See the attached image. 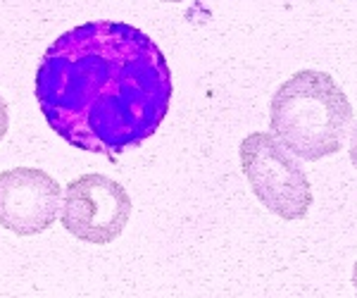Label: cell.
I'll list each match as a JSON object with an SVG mask.
<instances>
[{"label":"cell","mask_w":357,"mask_h":298,"mask_svg":"<svg viewBox=\"0 0 357 298\" xmlns=\"http://www.w3.org/2000/svg\"><path fill=\"white\" fill-rule=\"evenodd\" d=\"M160 45L126 22H86L57 36L36 70V100L69 146L117 158L146 143L172 105Z\"/></svg>","instance_id":"6da1fadb"},{"label":"cell","mask_w":357,"mask_h":298,"mask_svg":"<svg viewBox=\"0 0 357 298\" xmlns=\"http://www.w3.org/2000/svg\"><path fill=\"white\" fill-rule=\"evenodd\" d=\"M353 105L331 74L303 70L286 79L272 96V134L298 160H321L343 148Z\"/></svg>","instance_id":"7a4b0ae2"},{"label":"cell","mask_w":357,"mask_h":298,"mask_svg":"<svg viewBox=\"0 0 357 298\" xmlns=\"http://www.w3.org/2000/svg\"><path fill=\"white\" fill-rule=\"evenodd\" d=\"M241 170L260 203L281 220H303L312 208V186L303 165L274 134L255 131L241 141Z\"/></svg>","instance_id":"3957f363"},{"label":"cell","mask_w":357,"mask_h":298,"mask_svg":"<svg viewBox=\"0 0 357 298\" xmlns=\"http://www.w3.org/2000/svg\"><path fill=\"white\" fill-rule=\"evenodd\" d=\"M62 198V225L79 241L105 246L122 237L131 220V196L105 174H82L67 184Z\"/></svg>","instance_id":"277c9868"},{"label":"cell","mask_w":357,"mask_h":298,"mask_svg":"<svg viewBox=\"0 0 357 298\" xmlns=\"http://www.w3.org/2000/svg\"><path fill=\"white\" fill-rule=\"evenodd\" d=\"M62 210V188L43 170L0 172V227L17 237H36L53 227Z\"/></svg>","instance_id":"5b68a950"},{"label":"cell","mask_w":357,"mask_h":298,"mask_svg":"<svg viewBox=\"0 0 357 298\" xmlns=\"http://www.w3.org/2000/svg\"><path fill=\"white\" fill-rule=\"evenodd\" d=\"M8 129H10V110H8V103L0 96V141L5 139Z\"/></svg>","instance_id":"8992f818"},{"label":"cell","mask_w":357,"mask_h":298,"mask_svg":"<svg viewBox=\"0 0 357 298\" xmlns=\"http://www.w3.org/2000/svg\"><path fill=\"white\" fill-rule=\"evenodd\" d=\"M350 160H353V165L357 167V127L353 134H350Z\"/></svg>","instance_id":"52a82bcc"},{"label":"cell","mask_w":357,"mask_h":298,"mask_svg":"<svg viewBox=\"0 0 357 298\" xmlns=\"http://www.w3.org/2000/svg\"><path fill=\"white\" fill-rule=\"evenodd\" d=\"M353 286H355V294H357V260H355V267H353Z\"/></svg>","instance_id":"ba28073f"},{"label":"cell","mask_w":357,"mask_h":298,"mask_svg":"<svg viewBox=\"0 0 357 298\" xmlns=\"http://www.w3.org/2000/svg\"><path fill=\"white\" fill-rule=\"evenodd\" d=\"M165 3H183V0H165Z\"/></svg>","instance_id":"9c48e42d"}]
</instances>
